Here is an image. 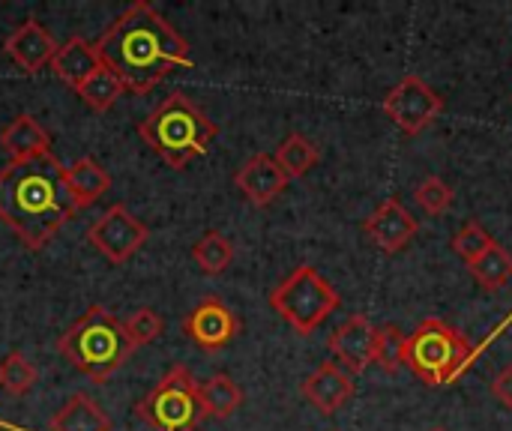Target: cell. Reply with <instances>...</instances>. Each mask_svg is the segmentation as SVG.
Masks as SVG:
<instances>
[{
	"instance_id": "cell-1",
	"label": "cell",
	"mask_w": 512,
	"mask_h": 431,
	"mask_svg": "<svg viewBox=\"0 0 512 431\" xmlns=\"http://www.w3.org/2000/svg\"><path fill=\"white\" fill-rule=\"evenodd\" d=\"M99 63L108 66L126 90L150 93L174 69H192L189 42L168 24L153 3L138 0L93 42Z\"/></svg>"
},
{
	"instance_id": "cell-2",
	"label": "cell",
	"mask_w": 512,
	"mask_h": 431,
	"mask_svg": "<svg viewBox=\"0 0 512 431\" xmlns=\"http://www.w3.org/2000/svg\"><path fill=\"white\" fill-rule=\"evenodd\" d=\"M75 213L66 165L54 153L0 168V222L15 231L24 249H45Z\"/></svg>"
},
{
	"instance_id": "cell-3",
	"label": "cell",
	"mask_w": 512,
	"mask_h": 431,
	"mask_svg": "<svg viewBox=\"0 0 512 431\" xmlns=\"http://www.w3.org/2000/svg\"><path fill=\"white\" fill-rule=\"evenodd\" d=\"M138 135L159 159L183 171L210 150L219 126L186 93H171L138 123Z\"/></svg>"
},
{
	"instance_id": "cell-4",
	"label": "cell",
	"mask_w": 512,
	"mask_h": 431,
	"mask_svg": "<svg viewBox=\"0 0 512 431\" xmlns=\"http://www.w3.org/2000/svg\"><path fill=\"white\" fill-rule=\"evenodd\" d=\"M57 354L90 381L105 384L129 363L135 348L123 333V321H117L105 306H90L57 339Z\"/></svg>"
},
{
	"instance_id": "cell-5",
	"label": "cell",
	"mask_w": 512,
	"mask_h": 431,
	"mask_svg": "<svg viewBox=\"0 0 512 431\" xmlns=\"http://www.w3.org/2000/svg\"><path fill=\"white\" fill-rule=\"evenodd\" d=\"M477 351L462 330L441 318H426L411 336L405 351V366L426 387H450L474 363Z\"/></svg>"
},
{
	"instance_id": "cell-6",
	"label": "cell",
	"mask_w": 512,
	"mask_h": 431,
	"mask_svg": "<svg viewBox=\"0 0 512 431\" xmlns=\"http://www.w3.org/2000/svg\"><path fill=\"white\" fill-rule=\"evenodd\" d=\"M339 303V291L309 264H300L270 291L273 312H279V318L300 336H312L339 309Z\"/></svg>"
},
{
	"instance_id": "cell-7",
	"label": "cell",
	"mask_w": 512,
	"mask_h": 431,
	"mask_svg": "<svg viewBox=\"0 0 512 431\" xmlns=\"http://www.w3.org/2000/svg\"><path fill=\"white\" fill-rule=\"evenodd\" d=\"M138 420L153 431H195L201 420L198 381L186 366H171L165 378L135 405Z\"/></svg>"
},
{
	"instance_id": "cell-8",
	"label": "cell",
	"mask_w": 512,
	"mask_h": 431,
	"mask_svg": "<svg viewBox=\"0 0 512 431\" xmlns=\"http://www.w3.org/2000/svg\"><path fill=\"white\" fill-rule=\"evenodd\" d=\"M150 231L144 222H138L126 204H111L90 228L87 243L108 261V264H126L144 243Z\"/></svg>"
},
{
	"instance_id": "cell-9",
	"label": "cell",
	"mask_w": 512,
	"mask_h": 431,
	"mask_svg": "<svg viewBox=\"0 0 512 431\" xmlns=\"http://www.w3.org/2000/svg\"><path fill=\"white\" fill-rule=\"evenodd\" d=\"M441 111L444 99L420 75H405L384 99V114L405 135H420L441 117Z\"/></svg>"
},
{
	"instance_id": "cell-10",
	"label": "cell",
	"mask_w": 512,
	"mask_h": 431,
	"mask_svg": "<svg viewBox=\"0 0 512 431\" xmlns=\"http://www.w3.org/2000/svg\"><path fill=\"white\" fill-rule=\"evenodd\" d=\"M243 324L234 315V309L219 297H204L186 318H183V336L198 345L207 354H216L228 348L240 336Z\"/></svg>"
},
{
	"instance_id": "cell-11",
	"label": "cell",
	"mask_w": 512,
	"mask_h": 431,
	"mask_svg": "<svg viewBox=\"0 0 512 431\" xmlns=\"http://www.w3.org/2000/svg\"><path fill=\"white\" fill-rule=\"evenodd\" d=\"M375 333L378 327L363 315H351L330 336V351L348 375H360L375 363Z\"/></svg>"
},
{
	"instance_id": "cell-12",
	"label": "cell",
	"mask_w": 512,
	"mask_h": 431,
	"mask_svg": "<svg viewBox=\"0 0 512 431\" xmlns=\"http://www.w3.org/2000/svg\"><path fill=\"white\" fill-rule=\"evenodd\" d=\"M366 237L387 255H396L402 249L411 246V240L417 237L420 225L417 219L405 210V204L399 198H387L384 204H378L372 210V216H366L363 222Z\"/></svg>"
},
{
	"instance_id": "cell-13",
	"label": "cell",
	"mask_w": 512,
	"mask_h": 431,
	"mask_svg": "<svg viewBox=\"0 0 512 431\" xmlns=\"http://www.w3.org/2000/svg\"><path fill=\"white\" fill-rule=\"evenodd\" d=\"M234 186H237V192H240L249 204L267 207V204H273V201L285 192L288 177H285V171L279 168V162H276L270 153H255V156H249V159L237 168Z\"/></svg>"
},
{
	"instance_id": "cell-14",
	"label": "cell",
	"mask_w": 512,
	"mask_h": 431,
	"mask_svg": "<svg viewBox=\"0 0 512 431\" xmlns=\"http://www.w3.org/2000/svg\"><path fill=\"white\" fill-rule=\"evenodd\" d=\"M357 387H354V375H348L336 360H327L321 363L306 381H303V396L306 402L324 414V417H333L339 408H345L351 399H354Z\"/></svg>"
},
{
	"instance_id": "cell-15",
	"label": "cell",
	"mask_w": 512,
	"mask_h": 431,
	"mask_svg": "<svg viewBox=\"0 0 512 431\" xmlns=\"http://www.w3.org/2000/svg\"><path fill=\"white\" fill-rule=\"evenodd\" d=\"M3 51L9 54V60H12L21 72L36 75L42 66L51 63V57H54V51H57V42H54V36H51L36 18H27L24 24H18V27L6 36Z\"/></svg>"
},
{
	"instance_id": "cell-16",
	"label": "cell",
	"mask_w": 512,
	"mask_h": 431,
	"mask_svg": "<svg viewBox=\"0 0 512 431\" xmlns=\"http://www.w3.org/2000/svg\"><path fill=\"white\" fill-rule=\"evenodd\" d=\"M0 147L12 156V162L36 159L51 153V135L33 114H18L0 129Z\"/></svg>"
},
{
	"instance_id": "cell-17",
	"label": "cell",
	"mask_w": 512,
	"mask_h": 431,
	"mask_svg": "<svg viewBox=\"0 0 512 431\" xmlns=\"http://www.w3.org/2000/svg\"><path fill=\"white\" fill-rule=\"evenodd\" d=\"M51 72L63 81V84H69L72 90L81 84V81H87L102 63H99V54H96V45L90 42V39H84V36H72V39H66L63 45H57V51H54V57H51Z\"/></svg>"
},
{
	"instance_id": "cell-18",
	"label": "cell",
	"mask_w": 512,
	"mask_h": 431,
	"mask_svg": "<svg viewBox=\"0 0 512 431\" xmlns=\"http://www.w3.org/2000/svg\"><path fill=\"white\" fill-rule=\"evenodd\" d=\"M48 431H111V417L87 393H75L51 417Z\"/></svg>"
},
{
	"instance_id": "cell-19",
	"label": "cell",
	"mask_w": 512,
	"mask_h": 431,
	"mask_svg": "<svg viewBox=\"0 0 512 431\" xmlns=\"http://www.w3.org/2000/svg\"><path fill=\"white\" fill-rule=\"evenodd\" d=\"M240 405H243V390H240V384H234L231 375H210L207 381L198 384L201 417L228 420L231 414H237Z\"/></svg>"
},
{
	"instance_id": "cell-20",
	"label": "cell",
	"mask_w": 512,
	"mask_h": 431,
	"mask_svg": "<svg viewBox=\"0 0 512 431\" xmlns=\"http://www.w3.org/2000/svg\"><path fill=\"white\" fill-rule=\"evenodd\" d=\"M66 177L78 210L96 204V198H102L111 189V174L93 156H81L78 162H72V168H66Z\"/></svg>"
},
{
	"instance_id": "cell-21",
	"label": "cell",
	"mask_w": 512,
	"mask_h": 431,
	"mask_svg": "<svg viewBox=\"0 0 512 431\" xmlns=\"http://www.w3.org/2000/svg\"><path fill=\"white\" fill-rule=\"evenodd\" d=\"M273 159L279 162V168L285 171L288 180H297V177H306V174L318 165L321 153H318V147H315L312 138H306V135H300V132H291V135L279 144V150H276Z\"/></svg>"
},
{
	"instance_id": "cell-22",
	"label": "cell",
	"mask_w": 512,
	"mask_h": 431,
	"mask_svg": "<svg viewBox=\"0 0 512 431\" xmlns=\"http://www.w3.org/2000/svg\"><path fill=\"white\" fill-rule=\"evenodd\" d=\"M123 81L108 69V66H99L87 81H81L78 87H75V93L81 96V102L90 108V111H96V114H102V111H108L120 96H123Z\"/></svg>"
},
{
	"instance_id": "cell-23",
	"label": "cell",
	"mask_w": 512,
	"mask_h": 431,
	"mask_svg": "<svg viewBox=\"0 0 512 431\" xmlns=\"http://www.w3.org/2000/svg\"><path fill=\"white\" fill-rule=\"evenodd\" d=\"M192 258H195V264L201 267V273L219 276V273H225V270L231 267V261H234V246H231V240H228L225 234L207 231V234L192 246Z\"/></svg>"
},
{
	"instance_id": "cell-24",
	"label": "cell",
	"mask_w": 512,
	"mask_h": 431,
	"mask_svg": "<svg viewBox=\"0 0 512 431\" xmlns=\"http://www.w3.org/2000/svg\"><path fill=\"white\" fill-rule=\"evenodd\" d=\"M39 381L36 366L21 354V351H9L0 360V390L9 396H27Z\"/></svg>"
},
{
	"instance_id": "cell-25",
	"label": "cell",
	"mask_w": 512,
	"mask_h": 431,
	"mask_svg": "<svg viewBox=\"0 0 512 431\" xmlns=\"http://www.w3.org/2000/svg\"><path fill=\"white\" fill-rule=\"evenodd\" d=\"M474 279L486 288V291H498L501 285H507L512 279V255L504 246H492L483 258H477L471 267Z\"/></svg>"
},
{
	"instance_id": "cell-26",
	"label": "cell",
	"mask_w": 512,
	"mask_h": 431,
	"mask_svg": "<svg viewBox=\"0 0 512 431\" xmlns=\"http://www.w3.org/2000/svg\"><path fill=\"white\" fill-rule=\"evenodd\" d=\"M405 351H408V336L396 324H384L375 333V363L384 372H396L405 366Z\"/></svg>"
},
{
	"instance_id": "cell-27",
	"label": "cell",
	"mask_w": 512,
	"mask_h": 431,
	"mask_svg": "<svg viewBox=\"0 0 512 431\" xmlns=\"http://www.w3.org/2000/svg\"><path fill=\"white\" fill-rule=\"evenodd\" d=\"M492 246H495L492 234H489L480 222H474V219H468V222L453 234V252H456L468 267H471L477 258H483Z\"/></svg>"
},
{
	"instance_id": "cell-28",
	"label": "cell",
	"mask_w": 512,
	"mask_h": 431,
	"mask_svg": "<svg viewBox=\"0 0 512 431\" xmlns=\"http://www.w3.org/2000/svg\"><path fill=\"white\" fill-rule=\"evenodd\" d=\"M123 333H126V339L132 342V348L153 345V342L162 336V318H159L156 309L141 306V309H135V312L123 321Z\"/></svg>"
},
{
	"instance_id": "cell-29",
	"label": "cell",
	"mask_w": 512,
	"mask_h": 431,
	"mask_svg": "<svg viewBox=\"0 0 512 431\" xmlns=\"http://www.w3.org/2000/svg\"><path fill=\"white\" fill-rule=\"evenodd\" d=\"M414 201L429 213V216H441L444 210L453 207L456 201V192L447 180L441 177H426L417 189H414Z\"/></svg>"
},
{
	"instance_id": "cell-30",
	"label": "cell",
	"mask_w": 512,
	"mask_h": 431,
	"mask_svg": "<svg viewBox=\"0 0 512 431\" xmlns=\"http://www.w3.org/2000/svg\"><path fill=\"white\" fill-rule=\"evenodd\" d=\"M492 396H495L501 405L512 408V366L498 372V378L492 381Z\"/></svg>"
},
{
	"instance_id": "cell-31",
	"label": "cell",
	"mask_w": 512,
	"mask_h": 431,
	"mask_svg": "<svg viewBox=\"0 0 512 431\" xmlns=\"http://www.w3.org/2000/svg\"><path fill=\"white\" fill-rule=\"evenodd\" d=\"M432 431H447V429H432Z\"/></svg>"
}]
</instances>
